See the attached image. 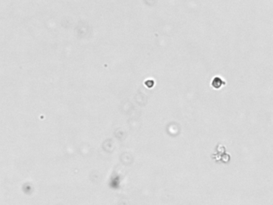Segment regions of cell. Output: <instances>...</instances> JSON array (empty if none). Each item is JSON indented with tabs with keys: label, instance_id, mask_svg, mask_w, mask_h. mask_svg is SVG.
<instances>
[{
	"label": "cell",
	"instance_id": "cell-1",
	"mask_svg": "<svg viewBox=\"0 0 273 205\" xmlns=\"http://www.w3.org/2000/svg\"><path fill=\"white\" fill-rule=\"evenodd\" d=\"M211 85L212 87L214 89H216V90H219V89L222 88L223 86L225 85V82L223 80L221 77L219 76H215L214 77L212 80V83H211Z\"/></svg>",
	"mask_w": 273,
	"mask_h": 205
}]
</instances>
